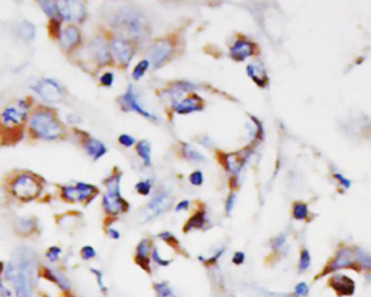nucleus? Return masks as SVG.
Masks as SVG:
<instances>
[{"label":"nucleus","mask_w":371,"mask_h":297,"mask_svg":"<svg viewBox=\"0 0 371 297\" xmlns=\"http://www.w3.org/2000/svg\"><path fill=\"white\" fill-rule=\"evenodd\" d=\"M40 274L39 257L35 250L20 246L13 250L4 267L3 278L11 284L17 297H33Z\"/></svg>","instance_id":"nucleus-1"},{"label":"nucleus","mask_w":371,"mask_h":297,"mask_svg":"<svg viewBox=\"0 0 371 297\" xmlns=\"http://www.w3.org/2000/svg\"><path fill=\"white\" fill-rule=\"evenodd\" d=\"M113 26L135 38H145L149 29L146 18L134 10L119 12L113 19Z\"/></svg>","instance_id":"nucleus-2"},{"label":"nucleus","mask_w":371,"mask_h":297,"mask_svg":"<svg viewBox=\"0 0 371 297\" xmlns=\"http://www.w3.org/2000/svg\"><path fill=\"white\" fill-rule=\"evenodd\" d=\"M29 126L37 136L47 141L57 140L63 133V129L59 124V122L47 111L35 113L29 121Z\"/></svg>","instance_id":"nucleus-3"},{"label":"nucleus","mask_w":371,"mask_h":297,"mask_svg":"<svg viewBox=\"0 0 371 297\" xmlns=\"http://www.w3.org/2000/svg\"><path fill=\"white\" fill-rule=\"evenodd\" d=\"M12 193L22 202H31L39 197L42 192V184L35 177L23 173L12 183Z\"/></svg>","instance_id":"nucleus-4"},{"label":"nucleus","mask_w":371,"mask_h":297,"mask_svg":"<svg viewBox=\"0 0 371 297\" xmlns=\"http://www.w3.org/2000/svg\"><path fill=\"white\" fill-rule=\"evenodd\" d=\"M33 89L47 103H58L62 99V87L55 80L44 79Z\"/></svg>","instance_id":"nucleus-5"},{"label":"nucleus","mask_w":371,"mask_h":297,"mask_svg":"<svg viewBox=\"0 0 371 297\" xmlns=\"http://www.w3.org/2000/svg\"><path fill=\"white\" fill-rule=\"evenodd\" d=\"M171 205H172V197L168 193L157 194L153 200L149 202L145 211H144V218H145V221H149L162 215L163 212H165L171 207Z\"/></svg>","instance_id":"nucleus-6"},{"label":"nucleus","mask_w":371,"mask_h":297,"mask_svg":"<svg viewBox=\"0 0 371 297\" xmlns=\"http://www.w3.org/2000/svg\"><path fill=\"white\" fill-rule=\"evenodd\" d=\"M58 8L60 15L65 21L82 23L86 18L85 6L80 2H60Z\"/></svg>","instance_id":"nucleus-7"},{"label":"nucleus","mask_w":371,"mask_h":297,"mask_svg":"<svg viewBox=\"0 0 371 297\" xmlns=\"http://www.w3.org/2000/svg\"><path fill=\"white\" fill-rule=\"evenodd\" d=\"M119 103L120 105L122 106V109H124L125 111H135L140 113L141 116L145 117L147 119L150 120H157V118L151 114L150 112H148L147 110H145L142 107V105L139 102L138 95H136L135 90L133 85H130L127 88V90L125 91V94H123L119 98Z\"/></svg>","instance_id":"nucleus-8"},{"label":"nucleus","mask_w":371,"mask_h":297,"mask_svg":"<svg viewBox=\"0 0 371 297\" xmlns=\"http://www.w3.org/2000/svg\"><path fill=\"white\" fill-rule=\"evenodd\" d=\"M42 276L51 283L57 285L62 292L70 293L72 291V283L64 272L54 266H44L42 269Z\"/></svg>","instance_id":"nucleus-9"},{"label":"nucleus","mask_w":371,"mask_h":297,"mask_svg":"<svg viewBox=\"0 0 371 297\" xmlns=\"http://www.w3.org/2000/svg\"><path fill=\"white\" fill-rule=\"evenodd\" d=\"M356 261H357V259H356L355 251H353L350 248L340 249L336 253L335 257L333 258L331 263L327 267V269H325V271L322 273V276L331 273V272H334L336 270L351 268V267L355 266Z\"/></svg>","instance_id":"nucleus-10"},{"label":"nucleus","mask_w":371,"mask_h":297,"mask_svg":"<svg viewBox=\"0 0 371 297\" xmlns=\"http://www.w3.org/2000/svg\"><path fill=\"white\" fill-rule=\"evenodd\" d=\"M172 45L168 41H160L153 45L148 52L149 60L148 62L154 65V68L161 67L163 63L166 62L171 55H172Z\"/></svg>","instance_id":"nucleus-11"},{"label":"nucleus","mask_w":371,"mask_h":297,"mask_svg":"<svg viewBox=\"0 0 371 297\" xmlns=\"http://www.w3.org/2000/svg\"><path fill=\"white\" fill-rule=\"evenodd\" d=\"M111 50L121 64L127 67L133 58L134 49L131 43L123 37H118L112 41Z\"/></svg>","instance_id":"nucleus-12"},{"label":"nucleus","mask_w":371,"mask_h":297,"mask_svg":"<svg viewBox=\"0 0 371 297\" xmlns=\"http://www.w3.org/2000/svg\"><path fill=\"white\" fill-rule=\"evenodd\" d=\"M88 51L96 62H98L100 65H107L110 63L111 61L110 49L107 42H106L104 38L102 37L95 38V40L89 44Z\"/></svg>","instance_id":"nucleus-13"},{"label":"nucleus","mask_w":371,"mask_h":297,"mask_svg":"<svg viewBox=\"0 0 371 297\" xmlns=\"http://www.w3.org/2000/svg\"><path fill=\"white\" fill-rule=\"evenodd\" d=\"M103 206L105 211L112 216H118L128 210V204L121 197V194L106 193L103 198Z\"/></svg>","instance_id":"nucleus-14"},{"label":"nucleus","mask_w":371,"mask_h":297,"mask_svg":"<svg viewBox=\"0 0 371 297\" xmlns=\"http://www.w3.org/2000/svg\"><path fill=\"white\" fill-rule=\"evenodd\" d=\"M330 285L340 296H351L355 292V281L343 274L332 277Z\"/></svg>","instance_id":"nucleus-15"},{"label":"nucleus","mask_w":371,"mask_h":297,"mask_svg":"<svg viewBox=\"0 0 371 297\" xmlns=\"http://www.w3.org/2000/svg\"><path fill=\"white\" fill-rule=\"evenodd\" d=\"M150 242L148 239L142 240L135 253V262L138 263L142 269L150 272Z\"/></svg>","instance_id":"nucleus-16"},{"label":"nucleus","mask_w":371,"mask_h":297,"mask_svg":"<svg viewBox=\"0 0 371 297\" xmlns=\"http://www.w3.org/2000/svg\"><path fill=\"white\" fill-rule=\"evenodd\" d=\"M59 42L63 48L72 49L80 44L81 32L78 27L68 26L66 28L61 30V34L59 36Z\"/></svg>","instance_id":"nucleus-17"},{"label":"nucleus","mask_w":371,"mask_h":297,"mask_svg":"<svg viewBox=\"0 0 371 297\" xmlns=\"http://www.w3.org/2000/svg\"><path fill=\"white\" fill-rule=\"evenodd\" d=\"M255 51V46L251 42L245 40H239L231 48V57L237 61H244L246 58L251 57Z\"/></svg>","instance_id":"nucleus-18"},{"label":"nucleus","mask_w":371,"mask_h":297,"mask_svg":"<svg viewBox=\"0 0 371 297\" xmlns=\"http://www.w3.org/2000/svg\"><path fill=\"white\" fill-rule=\"evenodd\" d=\"M27 112L20 108H14V107H8L3 112V121L7 126L19 125L26 120Z\"/></svg>","instance_id":"nucleus-19"},{"label":"nucleus","mask_w":371,"mask_h":297,"mask_svg":"<svg viewBox=\"0 0 371 297\" xmlns=\"http://www.w3.org/2000/svg\"><path fill=\"white\" fill-rule=\"evenodd\" d=\"M174 109L179 114H188L194 111H199L203 109V103L199 97H188L183 101L174 104Z\"/></svg>","instance_id":"nucleus-20"},{"label":"nucleus","mask_w":371,"mask_h":297,"mask_svg":"<svg viewBox=\"0 0 371 297\" xmlns=\"http://www.w3.org/2000/svg\"><path fill=\"white\" fill-rule=\"evenodd\" d=\"M37 223L34 218L22 217L14 222V230L20 235H31L36 231Z\"/></svg>","instance_id":"nucleus-21"},{"label":"nucleus","mask_w":371,"mask_h":297,"mask_svg":"<svg viewBox=\"0 0 371 297\" xmlns=\"http://www.w3.org/2000/svg\"><path fill=\"white\" fill-rule=\"evenodd\" d=\"M84 147L87 154L92 157L95 161L98 159H100L107 152V147L105 146V144L100 141H97L94 139H89L85 142Z\"/></svg>","instance_id":"nucleus-22"},{"label":"nucleus","mask_w":371,"mask_h":297,"mask_svg":"<svg viewBox=\"0 0 371 297\" xmlns=\"http://www.w3.org/2000/svg\"><path fill=\"white\" fill-rule=\"evenodd\" d=\"M77 188L79 192L80 202H89L95 197L98 193V188L92 184H87V183L80 182L77 184Z\"/></svg>","instance_id":"nucleus-23"},{"label":"nucleus","mask_w":371,"mask_h":297,"mask_svg":"<svg viewBox=\"0 0 371 297\" xmlns=\"http://www.w3.org/2000/svg\"><path fill=\"white\" fill-rule=\"evenodd\" d=\"M17 30H18V35L20 36V38H22V40H24L26 42L33 41L36 36V28H35L34 24L26 20L22 21L20 23Z\"/></svg>","instance_id":"nucleus-24"},{"label":"nucleus","mask_w":371,"mask_h":297,"mask_svg":"<svg viewBox=\"0 0 371 297\" xmlns=\"http://www.w3.org/2000/svg\"><path fill=\"white\" fill-rule=\"evenodd\" d=\"M206 223V213L205 211H199L187 221L184 226V232L195 230V228H201Z\"/></svg>","instance_id":"nucleus-25"},{"label":"nucleus","mask_w":371,"mask_h":297,"mask_svg":"<svg viewBox=\"0 0 371 297\" xmlns=\"http://www.w3.org/2000/svg\"><path fill=\"white\" fill-rule=\"evenodd\" d=\"M39 3L44 12L46 13L51 20H62L61 15H60L59 12L58 4H56L55 2H39Z\"/></svg>","instance_id":"nucleus-26"},{"label":"nucleus","mask_w":371,"mask_h":297,"mask_svg":"<svg viewBox=\"0 0 371 297\" xmlns=\"http://www.w3.org/2000/svg\"><path fill=\"white\" fill-rule=\"evenodd\" d=\"M136 150H138V154L143 159L145 166H150L151 163L150 144L147 141H141L138 143V145H136Z\"/></svg>","instance_id":"nucleus-27"},{"label":"nucleus","mask_w":371,"mask_h":297,"mask_svg":"<svg viewBox=\"0 0 371 297\" xmlns=\"http://www.w3.org/2000/svg\"><path fill=\"white\" fill-rule=\"evenodd\" d=\"M90 273L93 274L94 278H95V281H96V284L98 286V288H99V291L103 295H107L108 294V286L107 284H106L105 282V278H104V272L99 269L97 268H90L89 269Z\"/></svg>","instance_id":"nucleus-28"},{"label":"nucleus","mask_w":371,"mask_h":297,"mask_svg":"<svg viewBox=\"0 0 371 297\" xmlns=\"http://www.w3.org/2000/svg\"><path fill=\"white\" fill-rule=\"evenodd\" d=\"M183 154L188 160H191V161H194V162H205L206 161V158L204 157L199 151L194 149L192 146H190V145H187V144H185L183 146Z\"/></svg>","instance_id":"nucleus-29"},{"label":"nucleus","mask_w":371,"mask_h":297,"mask_svg":"<svg viewBox=\"0 0 371 297\" xmlns=\"http://www.w3.org/2000/svg\"><path fill=\"white\" fill-rule=\"evenodd\" d=\"M120 181L121 173H115L109 177L106 181V186H107V193L109 194H118L120 193Z\"/></svg>","instance_id":"nucleus-30"},{"label":"nucleus","mask_w":371,"mask_h":297,"mask_svg":"<svg viewBox=\"0 0 371 297\" xmlns=\"http://www.w3.org/2000/svg\"><path fill=\"white\" fill-rule=\"evenodd\" d=\"M271 246L276 253H281V254L286 253V251L289 250V245H287V242H286V235L281 234V235L277 236V238L272 240Z\"/></svg>","instance_id":"nucleus-31"},{"label":"nucleus","mask_w":371,"mask_h":297,"mask_svg":"<svg viewBox=\"0 0 371 297\" xmlns=\"http://www.w3.org/2000/svg\"><path fill=\"white\" fill-rule=\"evenodd\" d=\"M154 288L158 297H178L166 282H158V283H155Z\"/></svg>","instance_id":"nucleus-32"},{"label":"nucleus","mask_w":371,"mask_h":297,"mask_svg":"<svg viewBox=\"0 0 371 297\" xmlns=\"http://www.w3.org/2000/svg\"><path fill=\"white\" fill-rule=\"evenodd\" d=\"M247 75L249 76V78H252V80L257 84V85L260 86V87H264L266 86V83L268 82L267 80V76H263L266 74H262V76H257V67L256 65H253V64H248L247 68Z\"/></svg>","instance_id":"nucleus-33"},{"label":"nucleus","mask_w":371,"mask_h":297,"mask_svg":"<svg viewBox=\"0 0 371 297\" xmlns=\"http://www.w3.org/2000/svg\"><path fill=\"white\" fill-rule=\"evenodd\" d=\"M308 207L304 203H296L293 207V217L296 220H305L308 217Z\"/></svg>","instance_id":"nucleus-34"},{"label":"nucleus","mask_w":371,"mask_h":297,"mask_svg":"<svg viewBox=\"0 0 371 297\" xmlns=\"http://www.w3.org/2000/svg\"><path fill=\"white\" fill-rule=\"evenodd\" d=\"M310 265H312V256H310L309 251L307 249H302L299 255V262H298V269L300 272L306 271Z\"/></svg>","instance_id":"nucleus-35"},{"label":"nucleus","mask_w":371,"mask_h":297,"mask_svg":"<svg viewBox=\"0 0 371 297\" xmlns=\"http://www.w3.org/2000/svg\"><path fill=\"white\" fill-rule=\"evenodd\" d=\"M62 249L59 246H50L46 251V258L50 265H54L59 261L60 257H61Z\"/></svg>","instance_id":"nucleus-36"},{"label":"nucleus","mask_w":371,"mask_h":297,"mask_svg":"<svg viewBox=\"0 0 371 297\" xmlns=\"http://www.w3.org/2000/svg\"><path fill=\"white\" fill-rule=\"evenodd\" d=\"M355 255H356V259H357V261L360 263L362 268L369 270L371 267V258H370L369 254L366 253L365 250L357 249V251H355Z\"/></svg>","instance_id":"nucleus-37"},{"label":"nucleus","mask_w":371,"mask_h":297,"mask_svg":"<svg viewBox=\"0 0 371 297\" xmlns=\"http://www.w3.org/2000/svg\"><path fill=\"white\" fill-rule=\"evenodd\" d=\"M148 68H149L148 60H142L141 62L134 68V71H133V74H132L133 79L135 81H139L140 79H142L144 76V74H145V72L147 71Z\"/></svg>","instance_id":"nucleus-38"},{"label":"nucleus","mask_w":371,"mask_h":297,"mask_svg":"<svg viewBox=\"0 0 371 297\" xmlns=\"http://www.w3.org/2000/svg\"><path fill=\"white\" fill-rule=\"evenodd\" d=\"M80 254H81V258H82L83 260H84V261H89V260H92V259H95V258H96V256H97V253H96L95 248H94L93 246H90V245H85V246H83V247L81 248Z\"/></svg>","instance_id":"nucleus-39"},{"label":"nucleus","mask_w":371,"mask_h":297,"mask_svg":"<svg viewBox=\"0 0 371 297\" xmlns=\"http://www.w3.org/2000/svg\"><path fill=\"white\" fill-rule=\"evenodd\" d=\"M150 256H151V259H153V261L160 267H168L172 262V260H170V259L162 258L160 256V253H159V250L156 247L151 250Z\"/></svg>","instance_id":"nucleus-40"},{"label":"nucleus","mask_w":371,"mask_h":297,"mask_svg":"<svg viewBox=\"0 0 371 297\" xmlns=\"http://www.w3.org/2000/svg\"><path fill=\"white\" fill-rule=\"evenodd\" d=\"M135 189L138 190V193L143 195V196H147L150 193L151 189V182L149 180L146 181H141L139 182L138 184L135 185Z\"/></svg>","instance_id":"nucleus-41"},{"label":"nucleus","mask_w":371,"mask_h":297,"mask_svg":"<svg viewBox=\"0 0 371 297\" xmlns=\"http://www.w3.org/2000/svg\"><path fill=\"white\" fill-rule=\"evenodd\" d=\"M60 25H61V20H50L49 24V33L52 37L59 38L60 34H61V29H60Z\"/></svg>","instance_id":"nucleus-42"},{"label":"nucleus","mask_w":371,"mask_h":297,"mask_svg":"<svg viewBox=\"0 0 371 297\" xmlns=\"http://www.w3.org/2000/svg\"><path fill=\"white\" fill-rule=\"evenodd\" d=\"M294 292L296 297H306L309 293V286L306 282H299V283H297L296 286H295Z\"/></svg>","instance_id":"nucleus-43"},{"label":"nucleus","mask_w":371,"mask_h":297,"mask_svg":"<svg viewBox=\"0 0 371 297\" xmlns=\"http://www.w3.org/2000/svg\"><path fill=\"white\" fill-rule=\"evenodd\" d=\"M159 236V238H160L162 241H164L165 243H168V244H170V245H178V244H179V242H178V240L176 239V236H174L172 233H170V232H161L160 234H159L158 235Z\"/></svg>","instance_id":"nucleus-44"},{"label":"nucleus","mask_w":371,"mask_h":297,"mask_svg":"<svg viewBox=\"0 0 371 297\" xmlns=\"http://www.w3.org/2000/svg\"><path fill=\"white\" fill-rule=\"evenodd\" d=\"M190 181L193 185L200 186L204 182V175L200 171H195L190 175Z\"/></svg>","instance_id":"nucleus-45"},{"label":"nucleus","mask_w":371,"mask_h":297,"mask_svg":"<svg viewBox=\"0 0 371 297\" xmlns=\"http://www.w3.org/2000/svg\"><path fill=\"white\" fill-rule=\"evenodd\" d=\"M119 142L121 145H123L125 147H131L135 144V139L128 134H122L119 137Z\"/></svg>","instance_id":"nucleus-46"},{"label":"nucleus","mask_w":371,"mask_h":297,"mask_svg":"<svg viewBox=\"0 0 371 297\" xmlns=\"http://www.w3.org/2000/svg\"><path fill=\"white\" fill-rule=\"evenodd\" d=\"M0 295H3L4 297H12V291L6 285L3 273H0Z\"/></svg>","instance_id":"nucleus-47"},{"label":"nucleus","mask_w":371,"mask_h":297,"mask_svg":"<svg viewBox=\"0 0 371 297\" xmlns=\"http://www.w3.org/2000/svg\"><path fill=\"white\" fill-rule=\"evenodd\" d=\"M113 81H115V74L111 72H106L105 74L102 75L100 78V83L103 84L104 86H111L113 84Z\"/></svg>","instance_id":"nucleus-48"},{"label":"nucleus","mask_w":371,"mask_h":297,"mask_svg":"<svg viewBox=\"0 0 371 297\" xmlns=\"http://www.w3.org/2000/svg\"><path fill=\"white\" fill-rule=\"evenodd\" d=\"M235 202H237V195L234 193L230 194L228 200H226V204H225V209H226V213H228V215H230V213L232 212V210L234 208V205H235Z\"/></svg>","instance_id":"nucleus-49"},{"label":"nucleus","mask_w":371,"mask_h":297,"mask_svg":"<svg viewBox=\"0 0 371 297\" xmlns=\"http://www.w3.org/2000/svg\"><path fill=\"white\" fill-rule=\"evenodd\" d=\"M244 261H245V254L243 251H237L232 257V262L237 266L244 263Z\"/></svg>","instance_id":"nucleus-50"},{"label":"nucleus","mask_w":371,"mask_h":297,"mask_svg":"<svg viewBox=\"0 0 371 297\" xmlns=\"http://www.w3.org/2000/svg\"><path fill=\"white\" fill-rule=\"evenodd\" d=\"M223 253H224V249H223V248L219 249V250H217V251H216L214 256H211L209 259H205V261H204V262H206V263H214V262H216V261L218 260L219 258L221 257V255H222Z\"/></svg>","instance_id":"nucleus-51"},{"label":"nucleus","mask_w":371,"mask_h":297,"mask_svg":"<svg viewBox=\"0 0 371 297\" xmlns=\"http://www.w3.org/2000/svg\"><path fill=\"white\" fill-rule=\"evenodd\" d=\"M334 178L335 179H338L340 182H341V184H342L343 186H345V187H351V181L350 180H347L345 177H343V175L342 174H340V173H336L335 175H334Z\"/></svg>","instance_id":"nucleus-52"},{"label":"nucleus","mask_w":371,"mask_h":297,"mask_svg":"<svg viewBox=\"0 0 371 297\" xmlns=\"http://www.w3.org/2000/svg\"><path fill=\"white\" fill-rule=\"evenodd\" d=\"M107 234H108L109 238H111L112 240H119L120 236H121L120 232L115 227H109L107 230Z\"/></svg>","instance_id":"nucleus-53"},{"label":"nucleus","mask_w":371,"mask_h":297,"mask_svg":"<svg viewBox=\"0 0 371 297\" xmlns=\"http://www.w3.org/2000/svg\"><path fill=\"white\" fill-rule=\"evenodd\" d=\"M188 207H190V202H188V201H183V202H181V203H179L177 205L176 211L179 212V211H182V210H187Z\"/></svg>","instance_id":"nucleus-54"},{"label":"nucleus","mask_w":371,"mask_h":297,"mask_svg":"<svg viewBox=\"0 0 371 297\" xmlns=\"http://www.w3.org/2000/svg\"><path fill=\"white\" fill-rule=\"evenodd\" d=\"M0 297H4V296H3V295H0Z\"/></svg>","instance_id":"nucleus-55"}]
</instances>
